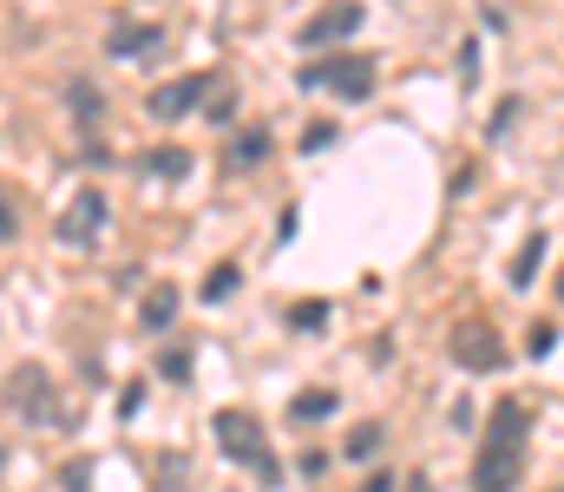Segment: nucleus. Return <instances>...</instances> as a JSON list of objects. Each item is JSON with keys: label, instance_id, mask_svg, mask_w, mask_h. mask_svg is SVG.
<instances>
[{"label": "nucleus", "instance_id": "dca6fc26", "mask_svg": "<svg viewBox=\"0 0 564 492\" xmlns=\"http://www.w3.org/2000/svg\"><path fill=\"white\" fill-rule=\"evenodd\" d=\"M539 256H545V237H532V243L519 250V263H512V283H532V270H539Z\"/></svg>", "mask_w": 564, "mask_h": 492}, {"label": "nucleus", "instance_id": "7ed1b4c3", "mask_svg": "<svg viewBox=\"0 0 564 492\" xmlns=\"http://www.w3.org/2000/svg\"><path fill=\"white\" fill-rule=\"evenodd\" d=\"M375 79H381L375 53H322V59L302 66V86L308 92H335V99H368Z\"/></svg>", "mask_w": 564, "mask_h": 492}, {"label": "nucleus", "instance_id": "0eeeda50", "mask_svg": "<svg viewBox=\"0 0 564 492\" xmlns=\"http://www.w3.org/2000/svg\"><path fill=\"white\" fill-rule=\"evenodd\" d=\"M361 20H368V7H361V0H335V7H322V13H308V20H302V46H328V40H348Z\"/></svg>", "mask_w": 564, "mask_h": 492}, {"label": "nucleus", "instance_id": "6e6552de", "mask_svg": "<svg viewBox=\"0 0 564 492\" xmlns=\"http://www.w3.org/2000/svg\"><path fill=\"white\" fill-rule=\"evenodd\" d=\"M99 223H106V197H99V190H79L73 210L59 217V243H93Z\"/></svg>", "mask_w": 564, "mask_h": 492}, {"label": "nucleus", "instance_id": "f3484780", "mask_svg": "<svg viewBox=\"0 0 564 492\" xmlns=\"http://www.w3.org/2000/svg\"><path fill=\"white\" fill-rule=\"evenodd\" d=\"M230 289H237V270H210L204 276V303H224Z\"/></svg>", "mask_w": 564, "mask_h": 492}, {"label": "nucleus", "instance_id": "39448f33", "mask_svg": "<svg viewBox=\"0 0 564 492\" xmlns=\"http://www.w3.org/2000/svg\"><path fill=\"white\" fill-rule=\"evenodd\" d=\"M453 361H459L466 374H499V368H506V341H499V328L486 322V316L453 322Z\"/></svg>", "mask_w": 564, "mask_h": 492}, {"label": "nucleus", "instance_id": "20e7f679", "mask_svg": "<svg viewBox=\"0 0 564 492\" xmlns=\"http://www.w3.org/2000/svg\"><path fill=\"white\" fill-rule=\"evenodd\" d=\"M7 407H13V414H26L33 427H59V420H66V407H59V394H53L46 368H33V361L7 381Z\"/></svg>", "mask_w": 564, "mask_h": 492}, {"label": "nucleus", "instance_id": "f03ea898", "mask_svg": "<svg viewBox=\"0 0 564 492\" xmlns=\"http://www.w3.org/2000/svg\"><path fill=\"white\" fill-rule=\"evenodd\" d=\"M210 434H217V453H224V460H237V467H250L263 486H276V480H282L276 453H270V434H263V420H257V414L224 407V414L210 420Z\"/></svg>", "mask_w": 564, "mask_h": 492}, {"label": "nucleus", "instance_id": "2eb2a0df", "mask_svg": "<svg viewBox=\"0 0 564 492\" xmlns=\"http://www.w3.org/2000/svg\"><path fill=\"white\" fill-rule=\"evenodd\" d=\"M73 112H79V125H93V119H99V92H93L86 79H73Z\"/></svg>", "mask_w": 564, "mask_h": 492}, {"label": "nucleus", "instance_id": "423d86ee", "mask_svg": "<svg viewBox=\"0 0 564 492\" xmlns=\"http://www.w3.org/2000/svg\"><path fill=\"white\" fill-rule=\"evenodd\" d=\"M204 99H210V73H184V79H171V86H151L144 112H151V119H184V112H197Z\"/></svg>", "mask_w": 564, "mask_h": 492}, {"label": "nucleus", "instance_id": "412c9836", "mask_svg": "<svg viewBox=\"0 0 564 492\" xmlns=\"http://www.w3.org/2000/svg\"><path fill=\"white\" fill-rule=\"evenodd\" d=\"M361 492H394V473H375V480H368Z\"/></svg>", "mask_w": 564, "mask_h": 492}, {"label": "nucleus", "instance_id": "9b49d317", "mask_svg": "<svg viewBox=\"0 0 564 492\" xmlns=\"http://www.w3.org/2000/svg\"><path fill=\"white\" fill-rule=\"evenodd\" d=\"M335 414V387H302L295 401H289V420L295 427H315V420H328Z\"/></svg>", "mask_w": 564, "mask_h": 492}, {"label": "nucleus", "instance_id": "4468645a", "mask_svg": "<svg viewBox=\"0 0 564 492\" xmlns=\"http://www.w3.org/2000/svg\"><path fill=\"white\" fill-rule=\"evenodd\" d=\"M289 322L302 328V335H315V328L328 322V303H295V309H289Z\"/></svg>", "mask_w": 564, "mask_h": 492}, {"label": "nucleus", "instance_id": "f257e3e1", "mask_svg": "<svg viewBox=\"0 0 564 492\" xmlns=\"http://www.w3.org/2000/svg\"><path fill=\"white\" fill-rule=\"evenodd\" d=\"M525 401H499L492 420H486V440H479V460H473V492H519L525 480Z\"/></svg>", "mask_w": 564, "mask_h": 492}, {"label": "nucleus", "instance_id": "ddd939ff", "mask_svg": "<svg viewBox=\"0 0 564 492\" xmlns=\"http://www.w3.org/2000/svg\"><path fill=\"white\" fill-rule=\"evenodd\" d=\"M171 316H177V289H171V283H158V289L144 296L139 322H144V328H171Z\"/></svg>", "mask_w": 564, "mask_h": 492}, {"label": "nucleus", "instance_id": "6ab92c4d", "mask_svg": "<svg viewBox=\"0 0 564 492\" xmlns=\"http://www.w3.org/2000/svg\"><path fill=\"white\" fill-rule=\"evenodd\" d=\"M204 112H210V119H230V112H237V99H230V92H224V86H217V92H210V106H204Z\"/></svg>", "mask_w": 564, "mask_h": 492}, {"label": "nucleus", "instance_id": "b1692460", "mask_svg": "<svg viewBox=\"0 0 564 492\" xmlns=\"http://www.w3.org/2000/svg\"><path fill=\"white\" fill-rule=\"evenodd\" d=\"M558 303H564V270H558Z\"/></svg>", "mask_w": 564, "mask_h": 492}, {"label": "nucleus", "instance_id": "4be33fe9", "mask_svg": "<svg viewBox=\"0 0 564 492\" xmlns=\"http://www.w3.org/2000/svg\"><path fill=\"white\" fill-rule=\"evenodd\" d=\"M13 230H20V223H13V210L0 204V237H13Z\"/></svg>", "mask_w": 564, "mask_h": 492}, {"label": "nucleus", "instance_id": "a211bd4d", "mask_svg": "<svg viewBox=\"0 0 564 492\" xmlns=\"http://www.w3.org/2000/svg\"><path fill=\"white\" fill-rule=\"evenodd\" d=\"M375 447H381V427H355V434H348V453H355V460L375 453Z\"/></svg>", "mask_w": 564, "mask_h": 492}, {"label": "nucleus", "instance_id": "9d476101", "mask_svg": "<svg viewBox=\"0 0 564 492\" xmlns=\"http://www.w3.org/2000/svg\"><path fill=\"white\" fill-rule=\"evenodd\" d=\"M224 158H230V171H257V164L270 158V125H243Z\"/></svg>", "mask_w": 564, "mask_h": 492}, {"label": "nucleus", "instance_id": "1a4fd4ad", "mask_svg": "<svg viewBox=\"0 0 564 492\" xmlns=\"http://www.w3.org/2000/svg\"><path fill=\"white\" fill-rule=\"evenodd\" d=\"M106 46H112L119 59H144V53H158V46H164V26H158V20H112Z\"/></svg>", "mask_w": 564, "mask_h": 492}, {"label": "nucleus", "instance_id": "f8f14e48", "mask_svg": "<svg viewBox=\"0 0 564 492\" xmlns=\"http://www.w3.org/2000/svg\"><path fill=\"white\" fill-rule=\"evenodd\" d=\"M139 171L144 177H184V171H191V152H177V145H164V152H139Z\"/></svg>", "mask_w": 564, "mask_h": 492}, {"label": "nucleus", "instance_id": "5701e85b", "mask_svg": "<svg viewBox=\"0 0 564 492\" xmlns=\"http://www.w3.org/2000/svg\"><path fill=\"white\" fill-rule=\"evenodd\" d=\"M408 492H433V486H426V480H421V473H414V480H408Z\"/></svg>", "mask_w": 564, "mask_h": 492}, {"label": "nucleus", "instance_id": "aec40b11", "mask_svg": "<svg viewBox=\"0 0 564 492\" xmlns=\"http://www.w3.org/2000/svg\"><path fill=\"white\" fill-rule=\"evenodd\" d=\"M328 139H335V125H308V132H302V152H322Z\"/></svg>", "mask_w": 564, "mask_h": 492}]
</instances>
